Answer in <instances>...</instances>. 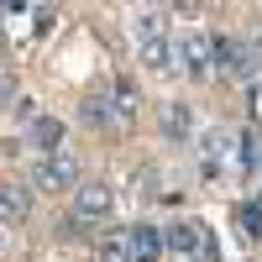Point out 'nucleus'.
<instances>
[{
	"label": "nucleus",
	"instance_id": "obj_2",
	"mask_svg": "<svg viewBox=\"0 0 262 262\" xmlns=\"http://www.w3.org/2000/svg\"><path fill=\"white\" fill-rule=\"evenodd\" d=\"M32 184H37V189H48V194H53V189H69V194H74V189H79V158H74L69 147H58V152H48V158L37 163V173H32Z\"/></svg>",
	"mask_w": 262,
	"mask_h": 262
},
{
	"label": "nucleus",
	"instance_id": "obj_9",
	"mask_svg": "<svg viewBox=\"0 0 262 262\" xmlns=\"http://www.w3.org/2000/svg\"><path fill=\"white\" fill-rule=\"evenodd\" d=\"M158 126H163L168 142H184V137H189V111H184L179 100H168L163 111H158Z\"/></svg>",
	"mask_w": 262,
	"mask_h": 262
},
{
	"label": "nucleus",
	"instance_id": "obj_19",
	"mask_svg": "<svg viewBox=\"0 0 262 262\" xmlns=\"http://www.w3.org/2000/svg\"><path fill=\"white\" fill-rule=\"evenodd\" d=\"M0 58H6V37H0Z\"/></svg>",
	"mask_w": 262,
	"mask_h": 262
},
{
	"label": "nucleus",
	"instance_id": "obj_11",
	"mask_svg": "<svg viewBox=\"0 0 262 262\" xmlns=\"http://www.w3.org/2000/svg\"><path fill=\"white\" fill-rule=\"evenodd\" d=\"M111 116H116V100H111V95H100V90L84 95V105H79V121H84V126H105Z\"/></svg>",
	"mask_w": 262,
	"mask_h": 262
},
{
	"label": "nucleus",
	"instance_id": "obj_18",
	"mask_svg": "<svg viewBox=\"0 0 262 262\" xmlns=\"http://www.w3.org/2000/svg\"><path fill=\"white\" fill-rule=\"evenodd\" d=\"M252 215H257V221H262V189H257V200H252Z\"/></svg>",
	"mask_w": 262,
	"mask_h": 262
},
{
	"label": "nucleus",
	"instance_id": "obj_15",
	"mask_svg": "<svg viewBox=\"0 0 262 262\" xmlns=\"http://www.w3.org/2000/svg\"><path fill=\"white\" fill-rule=\"evenodd\" d=\"M137 90H131V84H121V90H116V116H137Z\"/></svg>",
	"mask_w": 262,
	"mask_h": 262
},
{
	"label": "nucleus",
	"instance_id": "obj_6",
	"mask_svg": "<svg viewBox=\"0 0 262 262\" xmlns=\"http://www.w3.org/2000/svg\"><path fill=\"white\" fill-rule=\"evenodd\" d=\"M126 257H131V262H158V257H163V231L147 226V221L126 226Z\"/></svg>",
	"mask_w": 262,
	"mask_h": 262
},
{
	"label": "nucleus",
	"instance_id": "obj_4",
	"mask_svg": "<svg viewBox=\"0 0 262 262\" xmlns=\"http://www.w3.org/2000/svg\"><path fill=\"white\" fill-rule=\"evenodd\" d=\"M116 205L111 184H79L74 189V226H90V221H105Z\"/></svg>",
	"mask_w": 262,
	"mask_h": 262
},
{
	"label": "nucleus",
	"instance_id": "obj_10",
	"mask_svg": "<svg viewBox=\"0 0 262 262\" xmlns=\"http://www.w3.org/2000/svg\"><path fill=\"white\" fill-rule=\"evenodd\" d=\"M27 215V189L21 184H0V226H16Z\"/></svg>",
	"mask_w": 262,
	"mask_h": 262
},
{
	"label": "nucleus",
	"instance_id": "obj_8",
	"mask_svg": "<svg viewBox=\"0 0 262 262\" xmlns=\"http://www.w3.org/2000/svg\"><path fill=\"white\" fill-rule=\"evenodd\" d=\"M27 142L42 152V158H48V152H58V147H63V121H58V116H37V121L27 126Z\"/></svg>",
	"mask_w": 262,
	"mask_h": 262
},
{
	"label": "nucleus",
	"instance_id": "obj_13",
	"mask_svg": "<svg viewBox=\"0 0 262 262\" xmlns=\"http://www.w3.org/2000/svg\"><path fill=\"white\" fill-rule=\"evenodd\" d=\"M242 168L262 173V131H247V137H242Z\"/></svg>",
	"mask_w": 262,
	"mask_h": 262
},
{
	"label": "nucleus",
	"instance_id": "obj_3",
	"mask_svg": "<svg viewBox=\"0 0 262 262\" xmlns=\"http://www.w3.org/2000/svg\"><path fill=\"white\" fill-rule=\"evenodd\" d=\"M173 53H179V63L189 69V79H210L215 74V37L205 32H179V42H173Z\"/></svg>",
	"mask_w": 262,
	"mask_h": 262
},
{
	"label": "nucleus",
	"instance_id": "obj_16",
	"mask_svg": "<svg viewBox=\"0 0 262 262\" xmlns=\"http://www.w3.org/2000/svg\"><path fill=\"white\" fill-rule=\"evenodd\" d=\"M236 221H242V231H247V236H262V221L252 215V205H242V215H236Z\"/></svg>",
	"mask_w": 262,
	"mask_h": 262
},
{
	"label": "nucleus",
	"instance_id": "obj_17",
	"mask_svg": "<svg viewBox=\"0 0 262 262\" xmlns=\"http://www.w3.org/2000/svg\"><path fill=\"white\" fill-rule=\"evenodd\" d=\"M16 100V74H0V105Z\"/></svg>",
	"mask_w": 262,
	"mask_h": 262
},
{
	"label": "nucleus",
	"instance_id": "obj_7",
	"mask_svg": "<svg viewBox=\"0 0 262 262\" xmlns=\"http://www.w3.org/2000/svg\"><path fill=\"white\" fill-rule=\"evenodd\" d=\"M131 37H137V48H147V42H168V11L163 6H142L137 16H131Z\"/></svg>",
	"mask_w": 262,
	"mask_h": 262
},
{
	"label": "nucleus",
	"instance_id": "obj_12",
	"mask_svg": "<svg viewBox=\"0 0 262 262\" xmlns=\"http://www.w3.org/2000/svg\"><path fill=\"white\" fill-rule=\"evenodd\" d=\"M137 53H142V63H147L152 74H168L173 63H179V53H173V42H147V48H137Z\"/></svg>",
	"mask_w": 262,
	"mask_h": 262
},
{
	"label": "nucleus",
	"instance_id": "obj_14",
	"mask_svg": "<svg viewBox=\"0 0 262 262\" xmlns=\"http://www.w3.org/2000/svg\"><path fill=\"white\" fill-rule=\"evenodd\" d=\"M100 262H131V257H126V231H111V236L100 242Z\"/></svg>",
	"mask_w": 262,
	"mask_h": 262
},
{
	"label": "nucleus",
	"instance_id": "obj_5",
	"mask_svg": "<svg viewBox=\"0 0 262 262\" xmlns=\"http://www.w3.org/2000/svg\"><path fill=\"white\" fill-rule=\"evenodd\" d=\"M200 158H205V173L215 179V173L231 168L242 152H236V137H231V131H205V137H200Z\"/></svg>",
	"mask_w": 262,
	"mask_h": 262
},
{
	"label": "nucleus",
	"instance_id": "obj_1",
	"mask_svg": "<svg viewBox=\"0 0 262 262\" xmlns=\"http://www.w3.org/2000/svg\"><path fill=\"white\" fill-rule=\"evenodd\" d=\"M163 252H173L179 262H205L210 257V231L205 221H173L163 231Z\"/></svg>",
	"mask_w": 262,
	"mask_h": 262
}]
</instances>
